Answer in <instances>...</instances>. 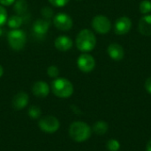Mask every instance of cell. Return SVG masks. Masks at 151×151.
I'll use <instances>...</instances> for the list:
<instances>
[{"label": "cell", "instance_id": "6da1fadb", "mask_svg": "<svg viewBox=\"0 0 151 151\" xmlns=\"http://www.w3.org/2000/svg\"><path fill=\"white\" fill-rule=\"evenodd\" d=\"M77 49L84 53L92 51L96 45V38L95 34L89 29H82L77 35L75 40Z\"/></svg>", "mask_w": 151, "mask_h": 151}, {"label": "cell", "instance_id": "7a4b0ae2", "mask_svg": "<svg viewBox=\"0 0 151 151\" xmlns=\"http://www.w3.org/2000/svg\"><path fill=\"white\" fill-rule=\"evenodd\" d=\"M91 127L82 121H75L69 127V135L72 140L77 142H83L87 141L91 136Z\"/></svg>", "mask_w": 151, "mask_h": 151}, {"label": "cell", "instance_id": "3957f363", "mask_svg": "<svg viewBox=\"0 0 151 151\" xmlns=\"http://www.w3.org/2000/svg\"><path fill=\"white\" fill-rule=\"evenodd\" d=\"M51 90L57 97L68 98L73 93V86L65 78H56L51 82Z\"/></svg>", "mask_w": 151, "mask_h": 151}, {"label": "cell", "instance_id": "277c9868", "mask_svg": "<svg viewBox=\"0 0 151 151\" xmlns=\"http://www.w3.org/2000/svg\"><path fill=\"white\" fill-rule=\"evenodd\" d=\"M7 41L10 47L16 51L23 50L27 42V35L20 29H12L7 35Z\"/></svg>", "mask_w": 151, "mask_h": 151}, {"label": "cell", "instance_id": "5b68a950", "mask_svg": "<svg viewBox=\"0 0 151 151\" xmlns=\"http://www.w3.org/2000/svg\"><path fill=\"white\" fill-rule=\"evenodd\" d=\"M38 126L42 132L47 134H54L59 129L60 123L56 117L50 115L40 119Z\"/></svg>", "mask_w": 151, "mask_h": 151}, {"label": "cell", "instance_id": "8992f818", "mask_svg": "<svg viewBox=\"0 0 151 151\" xmlns=\"http://www.w3.org/2000/svg\"><path fill=\"white\" fill-rule=\"evenodd\" d=\"M93 29L99 34H107L111 29V23L110 19L104 15H96L93 18L91 22Z\"/></svg>", "mask_w": 151, "mask_h": 151}, {"label": "cell", "instance_id": "52a82bcc", "mask_svg": "<svg viewBox=\"0 0 151 151\" xmlns=\"http://www.w3.org/2000/svg\"><path fill=\"white\" fill-rule=\"evenodd\" d=\"M54 26L61 31H68L73 27V22L71 16L65 12H59L53 17Z\"/></svg>", "mask_w": 151, "mask_h": 151}, {"label": "cell", "instance_id": "ba28073f", "mask_svg": "<svg viewBox=\"0 0 151 151\" xmlns=\"http://www.w3.org/2000/svg\"><path fill=\"white\" fill-rule=\"evenodd\" d=\"M78 68L83 73H90L96 67V60L95 58L87 53L81 54L77 59Z\"/></svg>", "mask_w": 151, "mask_h": 151}, {"label": "cell", "instance_id": "9c48e42d", "mask_svg": "<svg viewBox=\"0 0 151 151\" xmlns=\"http://www.w3.org/2000/svg\"><path fill=\"white\" fill-rule=\"evenodd\" d=\"M132 28V21L128 17H120L119 18L114 25V32L119 35H126Z\"/></svg>", "mask_w": 151, "mask_h": 151}, {"label": "cell", "instance_id": "30bf717a", "mask_svg": "<svg viewBox=\"0 0 151 151\" xmlns=\"http://www.w3.org/2000/svg\"><path fill=\"white\" fill-rule=\"evenodd\" d=\"M29 102V96L26 92H18L12 98V105L16 111H20L27 107Z\"/></svg>", "mask_w": 151, "mask_h": 151}, {"label": "cell", "instance_id": "8fae6325", "mask_svg": "<svg viewBox=\"0 0 151 151\" xmlns=\"http://www.w3.org/2000/svg\"><path fill=\"white\" fill-rule=\"evenodd\" d=\"M50 23L49 19H38L35 20L33 24V31L34 34L36 35L37 36H44L47 32L49 31Z\"/></svg>", "mask_w": 151, "mask_h": 151}, {"label": "cell", "instance_id": "7c38bea8", "mask_svg": "<svg viewBox=\"0 0 151 151\" xmlns=\"http://www.w3.org/2000/svg\"><path fill=\"white\" fill-rule=\"evenodd\" d=\"M32 92L35 96L39 98L46 97L50 93V86L47 82L39 81L34 83L32 87Z\"/></svg>", "mask_w": 151, "mask_h": 151}, {"label": "cell", "instance_id": "4fadbf2b", "mask_svg": "<svg viewBox=\"0 0 151 151\" xmlns=\"http://www.w3.org/2000/svg\"><path fill=\"white\" fill-rule=\"evenodd\" d=\"M73 45V40L66 35H59L54 41V46L59 51H68L71 50Z\"/></svg>", "mask_w": 151, "mask_h": 151}, {"label": "cell", "instance_id": "5bb4252c", "mask_svg": "<svg viewBox=\"0 0 151 151\" xmlns=\"http://www.w3.org/2000/svg\"><path fill=\"white\" fill-rule=\"evenodd\" d=\"M107 53L111 58H112L113 60H116V61L122 60L125 56V51H124L123 47L116 42H113L108 46Z\"/></svg>", "mask_w": 151, "mask_h": 151}, {"label": "cell", "instance_id": "9a60e30c", "mask_svg": "<svg viewBox=\"0 0 151 151\" xmlns=\"http://www.w3.org/2000/svg\"><path fill=\"white\" fill-rule=\"evenodd\" d=\"M138 29L140 33L142 35L145 36H150L151 35V15H144L142 18H141L139 24H138Z\"/></svg>", "mask_w": 151, "mask_h": 151}, {"label": "cell", "instance_id": "2e32d148", "mask_svg": "<svg viewBox=\"0 0 151 151\" xmlns=\"http://www.w3.org/2000/svg\"><path fill=\"white\" fill-rule=\"evenodd\" d=\"M23 23V18L20 15H12L7 19V25L12 29H18Z\"/></svg>", "mask_w": 151, "mask_h": 151}, {"label": "cell", "instance_id": "e0dca14e", "mask_svg": "<svg viewBox=\"0 0 151 151\" xmlns=\"http://www.w3.org/2000/svg\"><path fill=\"white\" fill-rule=\"evenodd\" d=\"M28 4L26 0H16L13 4V10L17 13V15H23L27 12Z\"/></svg>", "mask_w": 151, "mask_h": 151}, {"label": "cell", "instance_id": "ac0fdd59", "mask_svg": "<svg viewBox=\"0 0 151 151\" xmlns=\"http://www.w3.org/2000/svg\"><path fill=\"white\" fill-rule=\"evenodd\" d=\"M108 128H109V126L105 121H97L93 126V131L96 134H99V135H103L106 134V132L108 131Z\"/></svg>", "mask_w": 151, "mask_h": 151}, {"label": "cell", "instance_id": "d6986e66", "mask_svg": "<svg viewBox=\"0 0 151 151\" xmlns=\"http://www.w3.org/2000/svg\"><path fill=\"white\" fill-rule=\"evenodd\" d=\"M27 113H28V116L33 119H37L41 117L42 115V111H41V108L36 106V105H32L28 108V111H27Z\"/></svg>", "mask_w": 151, "mask_h": 151}, {"label": "cell", "instance_id": "ffe728a7", "mask_svg": "<svg viewBox=\"0 0 151 151\" xmlns=\"http://www.w3.org/2000/svg\"><path fill=\"white\" fill-rule=\"evenodd\" d=\"M140 12L142 14H148L151 12V2L150 0H143L140 4Z\"/></svg>", "mask_w": 151, "mask_h": 151}, {"label": "cell", "instance_id": "44dd1931", "mask_svg": "<svg viewBox=\"0 0 151 151\" xmlns=\"http://www.w3.org/2000/svg\"><path fill=\"white\" fill-rule=\"evenodd\" d=\"M106 147H107V150H108L118 151L119 150V148H120V144H119V142L117 140L111 139V140H109L107 142Z\"/></svg>", "mask_w": 151, "mask_h": 151}, {"label": "cell", "instance_id": "7402d4cb", "mask_svg": "<svg viewBox=\"0 0 151 151\" xmlns=\"http://www.w3.org/2000/svg\"><path fill=\"white\" fill-rule=\"evenodd\" d=\"M41 13L42 15V17L45 19H50L51 18L54 17V12L53 10L49 7V6H44L42 10H41Z\"/></svg>", "mask_w": 151, "mask_h": 151}, {"label": "cell", "instance_id": "603a6c76", "mask_svg": "<svg viewBox=\"0 0 151 151\" xmlns=\"http://www.w3.org/2000/svg\"><path fill=\"white\" fill-rule=\"evenodd\" d=\"M47 74L49 77L56 79L59 75V70L56 65H50L47 68Z\"/></svg>", "mask_w": 151, "mask_h": 151}, {"label": "cell", "instance_id": "cb8c5ba5", "mask_svg": "<svg viewBox=\"0 0 151 151\" xmlns=\"http://www.w3.org/2000/svg\"><path fill=\"white\" fill-rule=\"evenodd\" d=\"M7 19H8L7 11L4 8V6L0 4V27L4 25L7 22Z\"/></svg>", "mask_w": 151, "mask_h": 151}, {"label": "cell", "instance_id": "d4e9b609", "mask_svg": "<svg viewBox=\"0 0 151 151\" xmlns=\"http://www.w3.org/2000/svg\"><path fill=\"white\" fill-rule=\"evenodd\" d=\"M52 6L55 7H64L66 5L70 0H48Z\"/></svg>", "mask_w": 151, "mask_h": 151}, {"label": "cell", "instance_id": "484cf974", "mask_svg": "<svg viewBox=\"0 0 151 151\" xmlns=\"http://www.w3.org/2000/svg\"><path fill=\"white\" fill-rule=\"evenodd\" d=\"M16 0H0V4L3 6H10L15 3Z\"/></svg>", "mask_w": 151, "mask_h": 151}, {"label": "cell", "instance_id": "4316f807", "mask_svg": "<svg viewBox=\"0 0 151 151\" xmlns=\"http://www.w3.org/2000/svg\"><path fill=\"white\" fill-rule=\"evenodd\" d=\"M145 89L151 94V77L148 78L147 81H145Z\"/></svg>", "mask_w": 151, "mask_h": 151}, {"label": "cell", "instance_id": "83f0119b", "mask_svg": "<svg viewBox=\"0 0 151 151\" xmlns=\"http://www.w3.org/2000/svg\"><path fill=\"white\" fill-rule=\"evenodd\" d=\"M146 150L147 151H151V140L147 143V146H146Z\"/></svg>", "mask_w": 151, "mask_h": 151}, {"label": "cell", "instance_id": "f1b7e54d", "mask_svg": "<svg viewBox=\"0 0 151 151\" xmlns=\"http://www.w3.org/2000/svg\"><path fill=\"white\" fill-rule=\"evenodd\" d=\"M3 74H4V68H3V66L0 65V78L3 76Z\"/></svg>", "mask_w": 151, "mask_h": 151}, {"label": "cell", "instance_id": "f546056e", "mask_svg": "<svg viewBox=\"0 0 151 151\" xmlns=\"http://www.w3.org/2000/svg\"><path fill=\"white\" fill-rule=\"evenodd\" d=\"M3 33H4V31H3V28H2V27H0V37H1L2 35H3Z\"/></svg>", "mask_w": 151, "mask_h": 151}, {"label": "cell", "instance_id": "4dcf8cb0", "mask_svg": "<svg viewBox=\"0 0 151 151\" xmlns=\"http://www.w3.org/2000/svg\"><path fill=\"white\" fill-rule=\"evenodd\" d=\"M77 1H81V0H77Z\"/></svg>", "mask_w": 151, "mask_h": 151}]
</instances>
